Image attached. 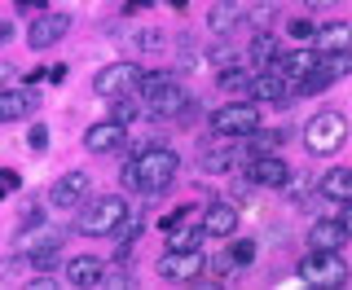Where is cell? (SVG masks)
I'll return each mask as SVG.
<instances>
[{"mask_svg": "<svg viewBox=\"0 0 352 290\" xmlns=\"http://www.w3.org/2000/svg\"><path fill=\"white\" fill-rule=\"evenodd\" d=\"M313 44H317V53H344V49H352V27H348V22L317 27L313 31Z\"/></svg>", "mask_w": 352, "mask_h": 290, "instance_id": "obj_19", "label": "cell"}, {"mask_svg": "<svg viewBox=\"0 0 352 290\" xmlns=\"http://www.w3.org/2000/svg\"><path fill=\"white\" fill-rule=\"evenodd\" d=\"M238 18H242V5H238V0H220L212 14H207V22H212V36H229Z\"/></svg>", "mask_w": 352, "mask_h": 290, "instance_id": "obj_22", "label": "cell"}, {"mask_svg": "<svg viewBox=\"0 0 352 290\" xmlns=\"http://www.w3.org/2000/svg\"><path fill=\"white\" fill-rule=\"evenodd\" d=\"M137 9H150V0H128V14H137Z\"/></svg>", "mask_w": 352, "mask_h": 290, "instance_id": "obj_39", "label": "cell"}, {"mask_svg": "<svg viewBox=\"0 0 352 290\" xmlns=\"http://www.w3.org/2000/svg\"><path fill=\"white\" fill-rule=\"evenodd\" d=\"M348 141V119L339 115V110H317L313 119L304 124V145H308V154H335L339 145Z\"/></svg>", "mask_w": 352, "mask_h": 290, "instance_id": "obj_4", "label": "cell"}, {"mask_svg": "<svg viewBox=\"0 0 352 290\" xmlns=\"http://www.w3.org/2000/svg\"><path fill=\"white\" fill-rule=\"evenodd\" d=\"M269 66L282 75L286 84H295V80H304V75L317 66V53H308V49H291V53H278V58H273Z\"/></svg>", "mask_w": 352, "mask_h": 290, "instance_id": "obj_15", "label": "cell"}, {"mask_svg": "<svg viewBox=\"0 0 352 290\" xmlns=\"http://www.w3.org/2000/svg\"><path fill=\"white\" fill-rule=\"evenodd\" d=\"M251 58H256V62H273V58H278V44H273L269 31H260V36L251 40Z\"/></svg>", "mask_w": 352, "mask_h": 290, "instance_id": "obj_26", "label": "cell"}, {"mask_svg": "<svg viewBox=\"0 0 352 290\" xmlns=\"http://www.w3.org/2000/svg\"><path fill=\"white\" fill-rule=\"evenodd\" d=\"M141 75H146V71H141L137 62H110L106 71H97L93 93H97V97H106V102H115V97H137Z\"/></svg>", "mask_w": 352, "mask_h": 290, "instance_id": "obj_5", "label": "cell"}, {"mask_svg": "<svg viewBox=\"0 0 352 290\" xmlns=\"http://www.w3.org/2000/svg\"><path fill=\"white\" fill-rule=\"evenodd\" d=\"M256 128H260L256 102H229V106L212 110V132L216 137H251Z\"/></svg>", "mask_w": 352, "mask_h": 290, "instance_id": "obj_7", "label": "cell"}, {"mask_svg": "<svg viewBox=\"0 0 352 290\" xmlns=\"http://www.w3.org/2000/svg\"><path fill=\"white\" fill-rule=\"evenodd\" d=\"M203 172H229V154L225 150H212V145H207V150H203Z\"/></svg>", "mask_w": 352, "mask_h": 290, "instance_id": "obj_27", "label": "cell"}, {"mask_svg": "<svg viewBox=\"0 0 352 290\" xmlns=\"http://www.w3.org/2000/svg\"><path fill=\"white\" fill-rule=\"evenodd\" d=\"M18 185H22V181H18V172H9V167H5V172H0V198H9Z\"/></svg>", "mask_w": 352, "mask_h": 290, "instance_id": "obj_32", "label": "cell"}, {"mask_svg": "<svg viewBox=\"0 0 352 290\" xmlns=\"http://www.w3.org/2000/svg\"><path fill=\"white\" fill-rule=\"evenodd\" d=\"M304 5H308V9H335L339 0H304Z\"/></svg>", "mask_w": 352, "mask_h": 290, "instance_id": "obj_38", "label": "cell"}, {"mask_svg": "<svg viewBox=\"0 0 352 290\" xmlns=\"http://www.w3.org/2000/svg\"><path fill=\"white\" fill-rule=\"evenodd\" d=\"M291 167H286L278 154H247V181L251 185H264V189H282Z\"/></svg>", "mask_w": 352, "mask_h": 290, "instance_id": "obj_10", "label": "cell"}, {"mask_svg": "<svg viewBox=\"0 0 352 290\" xmlns=\"http://www.w3.org/2000/svg\"><path fill=\"white\" fill-rule=\"evenodd\" d=\"M300 282H308V286H326V290L344 286V282H348L344 255H339V251H313V255L300 264Z\"/></svg>", "mask_w": 352, "mask_h": 290, "instance_id": "obj_6", "label": "cell"}, {"mask_svg": "<svg viewBox=\"0 0 352 290\" xmlns=\"http://www.w3.org/2000/svg\"><path fill=\"white\" fill-rule=\"evenodd\" d=\"M66 282L71 286H106V260H97V255H75L71 264H66Z\"/></svg>", "mask_w": 352, "mask_h": 290, "instance_id": "obj_13", "label": "cell"}, {"mask_svg": "<svg viewBox=\"0 0 352 290\" xmlns=\"http://www.w3.org/2000/svg\"><path fill=\"white\" fill-rule=\"evenodd\" d=\"M124 216H128V198L102 194V198H84V203H80V220H75V225H80L84 238H110Z\"/></svg>", "mask_w": 352, "mask_h": 290, "instance_id": "obj_3", "label": "cell"}, {"mask_svg": "<svg viewBox=\"0 0 352 290\" xmlns=\"http://www.w3.org/2000/svg\"><path fill=\"white\" fill-rule=\"evenodd\" d=\"M168 5H172V9H185V5H190V0H168Z\"/></svg>", "mask_w": 352, "mask_h": 290, "instance_id": "obj_41", "label": "cell"}, {"mask_svg": "<svg viewBox=\"0 0 352 290\" xmlns=\"http://www.w3.org/2000/svg\"><path fill=\"white\" fill-rule=\"evenodd\" d=\"M322 198L348 203V198H352V167H330V172L322 176Z\"/></svg>", "mask_w": 352, "mask_h": 290, "instance_id": "obj_21", "label": "cell"}, {"mask_svg": "<svg viewBox=\"0 0 352 290\" xmlns=\"http://www.w3.org/2000/svg\"><path fill=\"white\" fill-rule=\"evenodd\" d=\"M220 88L225 93H242V88H251V75H247V66H238V71H220Z\"/></svg>", "mask_w": 352, "mask_h": 290, "instance_id": "obj_25", "label": "cell"}, {"mask_svg": "<svg viewBox=\"0 0 352 290\" xmlns=\"http://www.w3.org/2000/svg\"><path fill=\"white\" fill-rule=\"evenodd\" d=\"M66 31H71V18H66V14H44V9H40L36 22L27 27V44H31V49H53Z\"/></svg>", "mask_w": 352, "mask_h": 290, "instance_id": "obj_11", "label": "cell"}, {"mask_svg": "<svg viewBox=\"0 0 352 290\" xmlns=\"http://www.w3.org/2000/svg\"><path fill=\"white\" fill-rule=\"evenodd\" d=\"M286 88H291V84H286L278 71H264V75H251V88H247V97H251V102H278V106H282L286 97H291Z\"/></svg>", "mask_w": 352, "mask_h": 290, "instance_id": "obj_17", "label": "cell"}, {"mask_svg": "<svg viewBox=\"0 0 352 290\" xmlns=\"http://www.w3.org/2000/svg\"><path fill=\"white\" fill-rule=\"evenodd\" d=\"M27 145H31V150H49V132H44V128L36 124V128L27 132Z\"/></svg>", "mask_w": 352, "mask_h": 290, "instance_id": "obj_33", "label": "cell"}, {"mask_svg": "<svg viewBox=\"0 0 352 290\" xmlns=\"http://www.w3.org/2000/svg\"><path fill=\"white\" fill-rule=\"evenodd\" d=\"M339 225H344V229H348V238H352V198L344 203V216H339Z\"/></svg>", "mask_w": 352, "mask_h": 290, "instance_id": "obj_36", "label": "cell"}, {"mask_svg": "<svg viewBox=\"0 0 352 290\" xmlns=\"http://www.w3.org/2000/svg\"><path fill=\"white\" fill-rule=\"evenodd\" d=\"M176 167H181V159H176L172 150H163V145H146V150H137L124 163V185L141 189V194H163V189L176 181Z\"/></svg>", "mask_w": 352, "mask_h": 290, "instance_id": "obj_1", "label": "cell"}, {"mask_svg": "<svg viewBox=\"0 0 352 290\" xmlns=\"http://www.w3.org/2000/svg\"><path fill=\"white\" fill-rule=\"evenodd\" d=\"M203 238H207L203 225H198V229L194 225H176V229H168V251H194Z\"/></svg>", "mask_w": 352, "mask_h": 290, "instance_id": "obj_24", "label": "cell"}, {"mask_svg": "<svg viewBox=\"0 0 352 290\" xmlns=\"http://www.w3.org/2000/svg\"><path fill=\"white\" fill-rule=\"evenodd\" d=\"M225 260H229V264H251V260H256V242H251V238H247V242H234Z\"/></svg>", "mask_w": 352, "mask_h": 290, "instance_id": "obj_28", "label": "cell"}, {"mask_svg": "<svg viewBox=\"0 0 352 290\" xmlns=\"http://www.w3.org/2000/svg\"><path fill=\"white\" fill-rule=\"evenodd\" d=\"M137 102H132V97H115V119L119 124H132V119H137Z\"/></svg>", "mask_w": 352, "mask_h": 290, "instance_id": "obj_31", "label": "cell"}, {"mask_svg": "<svg viewBox=\"0 0 352 290\" xmlns=\"http://www.w3.org/2000/svg\"><path fill=\"white\" fill-rule=\"evenodd\" d=\"M273 18H278V9H273V5H256V9H247V22H251L256 31H264Z\"/></svg>", "mask_w": 352, "mask_h": 290, "instance_id": "obj_29", "label": "cell"}, {"mask_svg": "<svg viewBox=\"0 0 352 290\" xmlns=\"http://www.w3.org/2000/svg\"><path fill=\"white\" fill-rule=\"evenodd\" d=\"M203 269H207V260H203V251H168L159 260V277L163 282H198L203 277Z\"/></svg>", "mask_w": 352, "mask_h": 290, "instance_id": "obj_8", "label": "cell"}, {"mask_svg": "<svg viewBox=\"0 0 352 290\" xmlns=\"http://www.w3.org/2000/svg\"><path fill=\"white\" fill-rule=\"evenodd\" d=\"M308 242H313V251H339L348 242V229L339 225V220H317L313 233H308Z\"/></svg>", "mask_w": 352, "mask_h": 290, "instance_id": "obj_20", "label": "cell"}, {"mask_svg": "<svg viewBox=\"0 0 352 290\" xmlns=\"http://www.w3.org/2000/svg\"><path fill=\"white\" fill-rule=\"evenodd\" d=\"M9 36H14V27H9V22H0V44H9Z\"/></svg>", "mask_w": 352, "mask_h": 290, "instance_id": "obj_40", "label": "cell"}, {"mask_svg": "<svg viewBox=\"0 0 352 290\" xmlns=\"http://www.w3.org/2000/svg\"><path fill=\"white\" fill-rule=\"evenodd\" d=\"M88 194H93V176L75 167V172H66V176H58V181H53L49 203H53V207H62V211H71V207H80Z\"/></svg>", "mask_w": 352, "mask_h": 290, "instance_id": "obj_9", "label": "cell"}, {"mask_svg": "<svg viewBox=\"0 0 352 290\" xmlns=\"http://www.w3.org/2000/svg\"><path fill=\"white\" fill-rule=\"evenodd\" d=\"M137 97L146 102V110H150L154 119H176L185 106H190V93L176 84L172 71H146V75H141Z\"/></svg>", "mask_w": 352, "mask_h": 290, "instance_id": "obj_2", "label": "cell"}, {"mask_svg": "<svg viewBox=\"0 0 352 290\" xmlns=\"http://www.w3.org/2000/svg\"><path fill=\"white\" fill-rule=\"evenodd\" d=\"M40 106L36 88H0V124H14V119H27L31 110Z\"/></svg>", "mask_w": 352, "mask_h": 290, "instance_id": "obj_12", "label": "cell"}, {"mask_svg": "<svg viewBox=\"0 0 352 290\" xmlns=\"http://www.w3.org/2000/svg\"><path fill=\"white\" fill-rule=\"evenodd\" d=\"M212 62L220 66V71H225V66H234V62H238V53H234V49H216V53H212Z\"/></svg>", "mask_w": 352, "mask_h": 290, "instance_id": "obj_34", "label": "cell"}, {"mask_svg": "<svg viewBox=\"0 0 352 290\" xmlns=\"http://www.w3.org/2000/svg\"><path fill=\"white\" fill-rule=\"evenodd\" d=\"M286 31H291V40H313L317 22H308V18H291V22H286Z\"/></svg>", "mask_w": 352, "mask_h": 290, "instance_id": "obj_30", "label": "cell"}, {"mask_svg": "<svg viewBox=\"0 0 352 290\" xmlns=\"http://www.w3.org/2000/svg\"><path fill=\"white\" fill-rule=\"evenodd\" d=\"M14 5L22 9V14H40V9H44V0H14Z\"/></svg>", "mask_w": 352, "mask_h": 290, "instance_id": "obj_35", "label": "cell"}, {"mask_svg": "<svg viewBox=\"0 0 352 290\" xmlns=\"http://www.w3.org/2000/svg\"><path fill=\"white\" fill-rule=\"evenodd\" d=\"M124 124H119V119H106V124H93L84 132V145L93 154H110V150H119V145H124Z\"/></svg>", "mask_w": 352, "mask_h": 290, "instance_id": "obj_16", "label": "cell"}, {"mask_svg": "<svg viewBox=\"0 0 352 290\" xmlns=\"http://www.w3.org/2000/svg\"><path fill=\"white\" fill-rule=\"evenodd\" d=\"M62 242H66L62 229H27L18 238V255L31 260V255H44V251H62Z\"/></svg>", "mask_w": 352, "mask_h": 290, "instance_id": "obj_18", "label": "cell"}, {"mask_svg": "<svg viewBox=\"0 0 352 290\" xmlns=\"http://www.w3.org/2000/svg\"><path fill=\"white\" fill-rule=\"evenodd\" d=\"M9 80H14V66H9V62H0V88H5Z\"/></svg>", "mask_w": 352, "mask_h": 290, "instance_id": "obj_37", "label": "cell"}, {"mask_svg": "<svg viewBox=\"0 0 352 290\" xmlns=\"http://www.w3.org/2000/svg\"><path fill=\"white\" fill-rule=\"evenodd\" d=\"M317 66H322V75L330 84L344 80V75H352V49H344V53H317Z\"/></svg>", "mask_w": 352, "mask_h": 290, "instance_id": "obj_23", "label": "cell"}, {"mask_svg": "<svg viewBox=\"0 0 352 290\" xmlns=\"http://www.w3.org/2000/svg\"><path fill=\"white\" fill-rule=\"evenodd\" d=\"M203 229H207V238H234L238 233V207L234 203H212L203 211Z\"/></svg>", "mask_w": 352, "mask_h": 290, "instance_id": "obj_14", "label": "cell"}]
</instances>
